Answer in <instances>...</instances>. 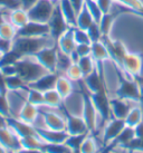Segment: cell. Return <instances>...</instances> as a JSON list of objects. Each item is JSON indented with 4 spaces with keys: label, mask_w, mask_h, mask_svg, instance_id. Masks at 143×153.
Returning <instances> with one entry per match:
<instances>
[{
    "label": "cell",
    "mask_w": 143,
    "mask_h": 153,
    "mask_svg": "<svg viewBox=\"0 0 143 153\" xmlns=\"http://www.w3.org/2000/svg\"><path fill=\"white\" fill-rule=\"evenodd\" d=\"M33 56L47 72L57 73V57H58L57 45L45 47Z\"/></svg>",
    "instance_id": "7"
},
{
    "label": "cell",
    "mask_w": 143,
    "mask_h": 153,
    "mask_svg": "<svg viewBox=\"0 0 143 153\" xmlns=\"http://www.w3.org/2000/svg\"><path fill=\"white\" fill-rule=\"evenodd\" d=\"M85 4H86V7L89 8V13L92 15V17L94 18V22H100V19H101V17L103 16V13H102V11L100 10V8H98L96 1H94V0H85Z\"/></svg>",
    "instance_id": "46"
},
{
    "label": "cell",
    "mask_w": 143,
    "mask_h": 153,
    "mask_svg": "<svg viewBox=\"0 0 143 153\" xmlns=\"http://www.w3.org/2000/svg\"><path fill=\"white\" fill-rule=\"evenodd\" d=\"M56 4H57L51 0H38L29 10H27L29 20L40 24H47L54 13Z\"/></svg>",
    "instance_id": "4"
},
{
    "label": "cell",
    "mask_w": 143,
    "mask_h": 153,
    "mask_svg": "<svg viewBox=\"0 0 143 153\" xmlns=\"http://www.w3.org/2000/svg\"><path fill=\"white\" fill-rule=\"evenodd\" d=\"M64 75L66 77H68L72 82L83 81V74H82V71H80V68L77 63H73L67 68V71L65 72Z\"/></svg>",
    "instance_id": "42"
},
{
    "label": "cell",
    "mask_w": 143,
    "mask_h": 153,
    "mask_svg": "<svg viewBox=\"0 0 143 153\" xmlns=\"http://www.w3.org/2000/svg\"><path fill=\"white\" fill-rule=\"evenodd\" d=\"M37 135L42 139L45 143H51V144H59V143H65L67 140L68 134L66 131H54L46 128H35Z\"/></svg>",
    "instance_id": "16"
},
{
    "label": "cell",
    "mask_w": 143,
    "mask_h": 153,
    "mask_svg": "<svg viewBox=\"0 0 143 153\" xmlns=\"http://www.w3.org/2000/svg\"><path fill=\"white\" fill-rule=\"evenodd\" d=\"M7 125L11 128L19 137H24L27 135H33L36 134V128L34 125L28 123H25L17 117H9L7 119Z\"/></svg>",
    "instance_id": "20"
},
{
    "label": "cell",
    "mask_w": 143,
    "mask_h": 153,
    "mask_svg": "<svg viewBox=\"0 0 143 153\" xmlns=\"http://www.w3.org/2000/svg\"><path fill=\"white\" fill-rule=\"evenodd\" d=\"M19 153H45L42 150H26V149H20L18 151Z\"/></svg>",
    "instance_id": "55"
},
{
    "label": "cell",
    "mask_w": 143,
    "mask_h": 153,
    "mask_svg": "<svg viewBox=\"0 0 143 153\" xmlns=\"http://www.w3.org/2000/svg\"><path fill=\"white\" fill-rule=\"evenodd\" d=\"M126 126L130 128H136L141 122H143V110L140 104H135L134 106L130 110L126 117L124 119Z\"/></svg>",
    "instance_id": "30"
},
{
    "label": "cell",
    "mask_w": 143,
    "mask_h": 153,
    "mask_svg": "<svg viewBox=\"0 0 143 153\" xmlns=\"http://www.w3.org/2000/svg\"><path fill=\"white\" fill-rule=\"evenodd\" d=\"M7 20L11 22L18 30L29 22V16L27 10L21 7L10 9L7 11Z\"/></svg>",
    "instance_id": "21"
},
{
    "label": "cell",
    "mask_w": 143,
    "mask_h": 153,
    "mask_svg": "<svg viewBox=\"0 0 143 153\" xmlns=\"http://www.w3.org/2000/svg\"><path fill=\"white\" fill-rule=\"evenodd\" d=\"M20 144H21V149H26V150H42L44 149V145H45V142L36 134H33V135H27L24 136L20 139Z\"/></svg>",
    "instance_id": "32"
},
{
    "label": "cell",
    "mask_w": 143,
    "mask_h": 153,
    "mask_svg": "<svg viewBox=\"0 0 143 153\" xmlns=\"http://www.w3.org/2000/svg\"><path fill=\"white\" fill-rule=\"evenodd\" d=\"M0 115H2L6 119L11 117V110L7 94H0Z\"/></svg>",
    "instance_id": "47"
},
{
    "label": "cell",
    "mask_w": 143,
    "mask_h": 153,
    "mask_svg": "<svg viewBox=\"0 0 143 153\" xmlns=\"http://www.w3.org/2000/svg\"><path fill=\"white\" fill-rule=\"evenodd\" d=\"M1 56H2V55H1V53H0V57H1Z\"/></svg>",
    "instance_id": "61"
},
{
    "label": "cell",
    "mask_w": 143,
    "mask_h": 153,
    "mask_svg": "<svg viewBox=\"0 0 143 153\" xmlns=\"http://www.w3.org/2000/svg\"><path fill=\"white\" fill-rule=\"evenodd\" d=\"M0 144L7 151H19L21 149L20 137L8 125L0 128Z\"/></svg>",
    "instance_id": "14"
},
{
    "label": "cell",
    "mask_w": 143,
    "mask_h": 153,
    "mask_svg": "<svg viewBox=\"0 0 143 153\" xmlns=\"http://www.w3.org/2000/svg\"><path fill=\"white\" fill-rule=\"evenodd\" d=\"M18 36H24V37L49 36V27H48V24H40V22L29 20L27 25L18 30Z\"/></svg>",
    "instance_id": "17"
},
{
    "label": "cell",
    "mask_w": 143,
    "mask_h": 153,
    "mask_svg": "<svg viewBox=\"0 0 143 153\" xmlns=\"http://www.w3.org/2000/svg\"><path fill=\"white\" fill-rule=\"evenodd\" d=\"M135 104H140V103L131 102V101H127V100L116 97V96L111 97L109 98V105H111L112 117L124 120L126 117L127 113L130 112V110L134 106Z\"/></svg>",
    "instance_id": "15"
},
{
    "label": "cell",
    "mask_w": 143,
    "mask_h": 153,
    "mask_svg": "<svg viewBox=\"0 0 143 153\" xmlns=\"http://www.w3.org/2000/svg\"><path fill=\"white\" fill-rule=\"evenodd\" d=\"M120 13H121V11L115 13L114 9H112L109 13H104L101 17L100 22H97V24H98L100 28H101L103 37H109V34H111V31L113 29L114 22H115V20H116V18H118Z\"/></svg>",
    "instance_id": "25"
},
{
    "label": "cell",
    "mask_w": 143,
    "mask_h": 153,
    "mask_svg": "<svg viewBox=\"0 0 143 153\" xmlns=\"http://www.w3.org/2000/svg\"><path fill=\"white\" fill-rule=\"evenodd\" d=\"M63 105L64 100L55 88L44 92V106L56 110V108H62Z\"/></svg>",
    "instance_id": "28"
},
{
    "label": "cell",
    "mask_w": 143,
    "mask_h": 153,
    "mask_svg": "<svg viewBox=\"0 0 143 153\" xmlns=\"http://www.w3.org/2000/svg\"><path fill=\"white\" fill-rule=\"evenodd\" d=\"M6 86L8 91H19L26 88L28 85L18 74H15L11 76H6Z\"/></svg>",
    "instance_id": "38"
},
{
    "label": "cell",
    "mask_w": 143,
    "mask_h": 153,
    "mask_svg": "<svg viewBox=\"0 0 143 153\" xmlns=\"http://www.w3.org/2000/svg\"><path fill=\"white\" fill-rule=\"evenodd\" d=\"M122 149L132 151V152H143V122H141L135 128L134 139Z\"/></svg>",
    "instance_id": "31"
},
{
    "label": "cell",
    "mask_w": 143,
    "mask_h": 153,
    "mask_svg": "<svg viewBox=\"0 0 143 153\" xmlns=\"http://www.w3.org/2000/svg\"><path fill=\"white\" fill-rule=\"evenodd\" d=\"M83 83L86 86V89L89 93H97L101 91H106L102 73L97 69V67L92 74H89V76L83 78Z\"/></svg>",
    "instance_id": "19"
},
{
    "label": "cell",
    "mask_w": 143,
    "mask_h": 153,
    "mask_svg": "<svg viewBox=\"0 0 143 153\" xmlns=\"http://www.w3.org/2000/svg\"><path fill=\"white\" fill-rule=\"evenodd\" d=\"M106 153H116V152H115L114 150H111V148H109V151H107V152H106Z\"/></svg>",
    "instance_id": "58"
},
{
    "label": "cell",
    "mask_w": 143,
    "mask_h": 153,
    "mask_svg": "<svg viewBox=\"0 0 143 153\" xmlns=\"http://www.w3.org/2000/svg\"><path fill=\"white\" fill-rule=\"evenodd\" d=\"M13 40H8V39L0 38V53L1 55H4L9 51H13Z\"/></svg>",
    "instance_id": "50"
},
{
    "label": "cell",
    "mask_w": 143,
    "mask_h": 153,
    "mask_svg": "<svg viewBox=\"0 0 143 153\" xmlns=\"http://www.w3.org/2000/svg\"><path fill=\"white\" fill-rule=\"evenodd\" d=\"M17 36L18 29L9 20H4L0 25V38L8 39V40H15Z\"/></svg>",
    "instance_id": "36"
},
{
    "label": "cell",
    "mask_w": 143,
    "mask_h": 153,
    "mask_svg": "<svg viewBox=\"0 0 143 153\" xmlns=\"http://www.w3.org/2000/svg\"><path fill=\"white\" fill-rule=\"evenodd\" d=\"M80 153H98V146L94 137V134L89 133L86 135L84 141L82 142Z\"/></svg>",
    "instance_id": "37"
},
{
    "label": "cell",
    "mask_w": 143,
    "mask_h": 153,
    "mask_svg": "<svg viewBox=\"0 0 143 153\" xmlns=\"http://www.w3.org/2000/svg\"><path fill=\"white\" fill-rule=\"evenodd\" d=\"M91 47H92L91 56H92L93 59L95 60L96 65H103L106 60H111L109 49H107V47L103 40L92 43Z\"/></svg>",
    "instance_id": "22"
},
{
    "label": "cell",
    "mask_w": 143,
    "mask_h": 153,
    "mask_svg": "<svg viewBox=\"0 0 143 153\" xmlns=\"http://www.w3.org/2000/svg\"><path fill=\"white\" fill-rule=\"evenodd\" d=\"M0 153H8V151L4 149V148L1 144H0Z\"/></svg>",
    "instance_id": "57"
},
{
    "label": "cell",
    "mask_w": 143,
    "mask_h": 153,
    "mask_svg": "<svg viewBox=\"0 0 143 153\" xmlns=\"http://www.w3.org/2000/svg\"><path fill=\"white\" fill-rule=\"evenodd\" d=\"M125 128V122L124 120L116 119V117H112L109 119L103 126V131H102V140L104 145L111 144L118 135L122 132L123 128Z\"/></svg>",
    "instance_id": "11"
},
{
    "label": "cell",
    "mask_w": 143,
    "mask_h": 153,
    "mask_svg": "<svg viewBox=\"0 0 143 153\" xmlns=\"http://www.w3.org/2000/svg\"><path fill=\"white\" fill-rule=\"evenodd\" d=\"M86 31H87V35H89L91 43L100 42V40L103 39V34H102L101 28H100V26H98L97 22L92 24V25L89 26V28L86 29Z\"/></svg>",
    "instance_id": "45"
},
{
    "label": "cell",
    "mask_w": 143,
    "mask_h": 153,
    "mask_svg": "<svg viewBox=\"0 0 143 153\" xmlns=\"http://www.w3.org/2000/svg\"><path fill=\"white\" fill-rule=\"evenodd\" d=\"M73 64V60L71 58V55L64 54L58 51V57H57V73L60 75H64L67 68Z\"/></svg>",
    "instance_id": "40"
},
{
    "label": "cell",
    "mask_w": 143,
    "mask_h": 153,
    "mask_svg": "<svg viewBox=\"0 0 143 153\" xmlns=\"http://www.w3.org/2000/svg\"><path fill=\"white\" fill-rule=\"evenodd\" d=\"M47 24H48V27H49V36L54 39L55 42H57V39L71 28V26L68 25L66 19L64 18L58 4H56L54 13H53L49 22Z\"/></svg>",
    "instance_id": "9"
},
{
    "label": "cell",
    "mask_w": 143,
    "mask_h": 153,
    "mask_svg": "<svg viewBox=\"0 0 143 153\" xmlns=\"http://www.w3.org/2000/svg\"><path fill=\"white\" fill-rule=\"evenodd\" d=\"M105 43L107 49L109 53V57L111 60H113L115 66H118L121 68L122 65V60L124 58L125 54L127 53L125 45L121 42V40H116V39H111V37H103L102 39Z\"/></svg>",
    "instance_id": "13"
},
{
    "label": "cell",
    "mask_w": 143,
    "mask_h": 153,
    "mask_svg": "<svg viewBox=\"0 0 143 153\" xmlns=\"http://www.w3.org/2000/svg\"><path fill=\"white\" fill-rule=\"evenodd\" d=\"M8 153H19L18 151H8Z\"/></svg>",
    "instance_id": "59"
},
{
    "label": "cell",
    "mask_w": 143,
    "mask_h": 153,
    "mask_svg": "<svg viewBox=\"0 0 143 153\" xmlns=\"http://www.w3.org/2000/svg\"><path fill=\"white\" fill-rule=\"evenodd\" d=\"M91 44H77L75 47V54L78 57H85V56L91 55Z\"/></svg>",
    "instance_id": "48"
},
{
    "label": "cell",
    "mask_w": 143,
    "mask_h": 153,
    "mask_svg": "<svg viewBox=\"0 0 143 153\" xmlns=\"http://www.w3.org/2000/svg\"><path fill=\"white\" fill-rule=\"evenodd\" d=\"M56 45V42L51 36L44 37H24L17 36L13 40V51H16L18 55L22 56H33L42 48Z\"/></svg>",
    "instance_id": "1"
},
{
    "label": "cell",
    "mask_w": 143,
    "mask_h": 153,
    "mask_svg": "<svg viewBox=\"0 0 143 153\" xmlns=\"http://www.w3.org/2000/svg\"><path fill=\"white\" fill-rule=\"evenodd\" d=\"M26 100L27 102L33 104L37 107L44 106V93L38 91V89L34 88V87H27L26 91Z\"/></svg>",
    "instance_id": "34"
},
{
    "label": "cell",
    "mask_w": 143,
    "mask_h": 153,
    "mask_svg": "<svg viewBox=\"0 0 143 153\" xmlns=\"http://www.w3.org/2000/svg\"><path fill=\"white\" fill-rule=\"evenodd\" d=\"M141 88V97H140V105H143V85H140Z\"/></svg>",
    "instance_id": "56"
},
{
    "label": "cell",
    "mask_w": 143,
    "mask_h": 153,
    "mask_svg": "<svg viewBox=\"0 0 143 153\" xmlns=\"http://www.w3.org/2000/svg\"><path fill=\"white\" fill-rule=\"evenodd\" d=\"M89 133L78 134V135H68L67 140L65 141V144L67 145L68 148L72 150V152L73 153H80L82 142L84 141V139L86 137V135H87Z\"/></svg>",
    "instance_id": "39"
},
{
    "label": "cell",
    "mask_w": 143,
    "mask_h": 153,
    "mask_svg": "<svg viewBox=\"0 0 143 153\" xmlns=\"http://www.w3.org/2000/svg\"><path fill=\"white\" fill-rule=\"evenodd\" d=\"M96 4L100 10L102 11V13L104 15V13H109L113 9L115 1L114 0H96Z\"/></svg>",
    "instance_id": "49"
},
{
    "label": "cell",
    "mask_w": 143,
    "mask_h": 153,
    "mask_svg": "<svg viewBox=\"0 0 143 153\" xmlns=\"http://www.w3.org/2000/svg\"><path fill=\"white\" fill-rule=\"evenodd\" d=\"M39 116H40L39 107L30 104L27 101L24 103V105L20 107L18 114L16 115V117L18 120H20V121L25 122V123L31 124V125H35V123L37 122Z\"/></svg>",
    "instance_id": "18"
},
{
    "label": "cell",
    "mask_w": 143,
    "mask_h": 153,
    "mask_svg": "<svg viewBox=\"0 0 143 153\" xmlns=\"http://www.w3.org/2000/svg\"><path fill=\"white\" fill-rule=\"evenodd\" d=\"M72 30H73V36H74V40H75L76 45L77 44H92L86 30L80 29L76 26L72 27Z\"/></svg>",
    "instance_id": "44"
},
{
    "label": "cell",
    "mask_w": 143,
    "mask_h": 153,
    "mask_svg": "<svg viewBox=\"0 0 143 153\" xmlns=\"http://www.w3.org/2000/svg\"><path fill=\"white\" fill-rule=\"evenodd\" d=\"M94 1H96V0H94Z\"/></svg>",
    "instance_id": "62"
},
{
    "label": "cell",
    "mask_w": 143,
    "mask_h": 153,
    "mask_svg": "<svg viewBox=\"0 0 143 153\" xmlns=\"http://www.w3.org/2000/svg\"><path fill=\"white\" fill-rule=\"evenodd\" d=\"M59 74L58 73H46L45 75H42L40 78H38L37 81L29 84L28 86L30 87H34V88L40 91V92H46L48 89L55 88V84L56 81L58 78Z\"/></svg>",
    "instance_id": "23"
},
{
    "label": "cell",
    "mask_w": 143,
    "mask_h": 153,
    "mask_svg": "<svg viewBox=\"0 0 143 153\" xmlns=\"http://www.w3.org/2000/svg\"><path fill=\"white\" fill-rule=\"evenodd\" d=\"M89 97L96 108L100 120L103 122V124H105L109 119H112L109 97L107 96L106 91H101L97 93H89Z\"/></svg>",
    "instance_id": "8"
},
{
    "label": "cell",
    "mask_w": 143,
    "mask_h": 153,
    "mask_svg": "<svg viewBox=\"0 0 143 153\" xmlns=\"http://www.w3.org/2000/svg\"><path fill=\"white\" fill-rule=\"evenodd\" d=\"M94 18L92 17V15L89 13V8L86 7V4H84V7L80 9V11L77 13V18H76V27H78L80 29L86 30L89 26L94 24Z\"/></svg>",
    "instance_id": "33"
},
{
    "label": "cell",
    "mask_w": 143,
    "mask_h": 153,
    "mask_svg": "<svg viewBox=\"0 0 143 153\" xmlns=\"http://www.w3.org/2000/svg\"><path fill=\"white\" fill-rule=\"evenodd\" d=\"M42 151L45 153H73L65 143H59V144L45 143Z\"/></svg>",
    "instance_id": "43"
},
{
    "label": "cell",
    "mask_w": 143,
    "mask_h": 153,
    "mask_svg": "<svg viewBox=\"0 0 143 153\" xmlns=\"http://www.w3.org/2000/svg\"><path fill=\"white\" fill-rule=\"evenodd\" d=\"M142 65L143 60L140 54L127 51L122 60L121 69L123 72H125L127 75H130L132 78H135V77H139L141 75Z\"/></svg>",
    "instance_id": "10"
},
{
    "label": "cell",
    "mask_w": 143,
    "mask_h": 153,
    "mask_svg": "<svg viewBox=\"0 0 143 153\" xmlns=\"http://www.w3.org/2000/svg\"><path fill=\"white\" fill-rule=\"evenodd\" d=\"M40 111V119L42 125V128H46L54 131H66V119L65 115H62L55 112L54 108L46 106L39 107Z\"/></svg>",
    "instance_id": "5"
},
{
    "label": "cell",
    "mask_w": 143,
    "mask_h": 153,
    "mask_svg": "<svg viewBox=\"0 0 143 153\" xmlns=\"http://www.w3.org/2000/svg\"><path fill=\"white\" fill-rule=\"evenodd\" d=\"M7 11H8V10H4V9L0 8V25H1L4 20H7Z\"/></svg>",
    "instance_id": "54"
},
{
    "label": "cell",
    "mask_w": 143,
    "mask_h": 153,
    "mask_svg": "<svg viewBox=\"0 0 143 153\" xmlns=\"http://www.w3.org/2000/svg\"><path fill=\"white\" fill-rule=\"evenodd\" d=\"M114 1L121 4L122 7H126L134 13L143 15V2L141 0H114Z\"/></svg>",
    "instance_id": "41"
},
{
    "label": "cell",
    "mask_w": 143,
    "mask_h": 153,
    "mask_svg": "<svg viewBox=\"0 0 143 153\" xmlns=\"http://www.w3.org/2000/svg\"><path fill=\"white\" fill-rule=\"evenodd\" d=\"M8 89L6 86V76L0 72V94H7Z\"/></svg>",
    "instance_id": "53"
},
{
    "label": "cell",
    "mask_w": 143,
    "mask_h": 153,
    "mask_svg": "<svg viewBox=\"0 0 143 153\" xmlns=\"http://www.w3.org/2000/svg\"><path fill=\"white\" fill-rule=\"evenodd\" d=\"M115 96L131 102L140 103L141 88L135 78L132 77H120L118 88L115 89Z\"/></svg>",
    "instance_id": "3"
},
{
    "label": "cell",
    "mask_w": 143,
    "mask_h": 153,
    "mask_svg": "<svg viewBox=\"0 0 143 153\" xmlns=\"http://www.w3.org/2000/svg\"><path fill=\"white\" fill-rule=\"evenodd\" d=\"M58 7L60 11L63 13L64 18L66 19L68 25L71 27L76 26V18H77V13L75 11L74 7L72 6L69 0H59L58 1Z\"/></svg>",
    "instance_id": "29"
},
{
    "label": "cell",
    "mask_w": 143,
    "mask_h": 153,
    "mask_svg": "<svg viewBox=\"0 0 143 153\" xmlns=\"http://www.w3.org/2000/svg\"><path fill=\"white\" fill-rule=\"evenodd\" d=\"M56 45H57L58 51L64 53V54L71 55L72 53H74L75 47H76V43H75V40H74L72 27L65 33V34H63L58 39H57Z\"/></svg>",
    "instance_id": "24"
},
{
    "label": "cell",
    "mask_w": 143,
    "mask_h": 153,
    "mask_svg": "<svg viewBox=\"0 0 143 153\" xmlns=\"http://www.w3.org/2000/svg\"><path fill=\"white\" fill-rule=\"evenodd\" d=\"M38 0H20V7L25 10H29Z\"/></svg>",
    "instance_id": "52"
},
{
    "label": "cell",
    "mask_w": 143,
    "mask_h": 153,
    "mask_svg": "<svg viewBox=\"0 0 143 153\" xmlns=\"http://www.w3.org/2000/svg\"><path fill=\"white\" fill-rule=\"evenodd\" d=\"M17 74L25 81L27 85L34 83L42 75L48 73L38 63L34 56H22L16 63Z\"/></svg>",
    "instance_id": "2"
},
{
    "label": "cell",
    "mask_w": 143,
    "mask_h": 153,
    "mask_svg": "<svg viewBox=\"0 0 143 153\" xmlns=\"http://www.w3.org/2000/svg\"><path fill=\"white\" fill-rule=\"evenodd\" d=\"M82 117L84 119L85 123L89 128V133L94 134L98 126V114L89 97V93L82 94Z\"/></svg>",
    "instance_id": "6"
},
{
    "label": "cell",
    "mask_w": 143,
    "mask_h": 153,
    "mask_svg": "<svg viewBox=\"0 0 143 153\" xmlns=\"http://www.w3.org/2000/svg\"><path fill=\"white\" fill-rule=\"evenodd\" d=\"M63 108L65 111V119H66V132L69 135L89 133V128L85 123L84 119L82 117V115H76L68 112L65 105H63Z\"/></svg>",
    "instance_id": "12"
},
{
    "label": "cell",
    "mask_w": 143,
    "mask_h": 153,
    "mask_svg": "<svg viewBox=\"0 0 143 153\" xmlns=\"http://www.w3.org/2000/svg\"><path fill=\"white\" fill-rule=\"evenodd\" d=\"M77 64L80 66L82 74H83V78L89 76V74H92L95 69H96V63L95 60L92 58V56H85V57H80Z\"/></svg>",
    "instance_id": "35"
},
{
    "label": "cell",
    "mask_w": 143,
    "mask_h": 153,
    "mask_svg": "<svg viewBox=\"0 0 143 153\" xmlns=\"http://www.w3.org/2000/svg\"><path fill=\"white\" fill-rule=\"evenodd\" d=\"M55 89L58 92V94L62 96L64 101H66L73 94V92H74L73 82L68 77L65 76V75H60L59 74L58 78L56 81V84H55Z\"/></svg>",
    "instance_id": "26"
},
{
    "label": "cell",
    "mask_w": 143,
    "mask_h": 153,
    "mask_svg": "<svg viewBox=\"0 0 143 153\" xmlns=\"http://www.w3.org/2000/svg\"><path fill=\"white\" fill-rule=\"evenodd\" d=\"M51 1H53V2H55V4H58L59 0H51Z\"/></svg>",
    "instance_id": "60"
},
{
    "label": "cell",
    "mask_w": 143,
    "mask_h": 153,
    "mask_svg": "<svg viewBox=\"0 0 143 153\" xmlns=\"http://www.w3.org/2000/svg\"><path fill=\"white\" fill-rule=\"evenodd\" d=\"M71 1L72 6L74 7V9H75V11L77 13L80 11V9L84 7L85 4V0H69Z\"/></svg>",
    "instance_id": "51"
},
{
    "label": "cell",
    "mask_w": 143,
    "mask_h": 153,
    "mask_svg": "<svg viewBox=\"0 0 143 153\" xmlns=\"http://www.w3.org/2000/svg\"><path fill=\"white\" fill-rule=\"evenodd\" d=\"M135 137V128H130V126H126L123 128L122 132L118 135V137L115 140L109 144L107 146H109L112 150H114L115 146H118V148H124L126 144H129L131 141Z\"/></svg>",
    "instance_id": "27"
}]
</instances>
